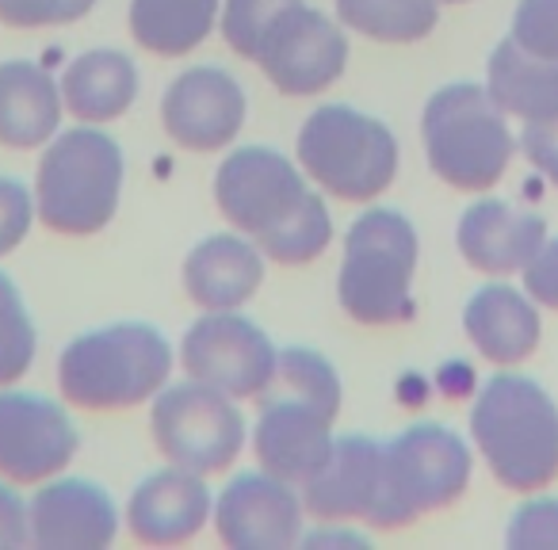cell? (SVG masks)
<instances>
[{
	"label": "cell",
	"mask_w": 558,
	"mask_h": 550,
	"mask_svg": "<svg viewBox=\"0 0 558 550\" xmlns=\"http://www.w3.org/2000/svg\"><path fill=\"white\" fill-rule=\"evenodd\" d=\"M471 440L489 474L512 493H535L558 478V405L524 375H494L471 410Z\"/></svg>",
	"instance_id": "obj_1"
},
{
	"label": "cell",
	"mask_w": 558,
	"mask_h": 550,
	"mask_svg": "<svg viewBox=\"0 0 558 550\" xmlns=\"http://www.w3.org/2000/svg\"><path fill=\"white\" fill-rule=\"evenodd\" d=\"M169 371V341L146 321H119L65 344L58 356V390L77 410L111 413L157 398Z\"/></svg>",
	"instance_id": "obj_2"
},
{
	"label": "cell",
	"mask_w": 558,
	"mask_h": 550,
	"mask_svg": "<svg viewBox=\"0 0 558 550\" xmlns=\"http://www.w3.org/2000/svg\"><path fill=\"white\" fill-rule=\"evenodd\" d=\"M123 149L96 126L58 134L39 161L35 215L62 237H93L116 218L123 195Z\"/></svg>",
	"instance_id": "obj_3"
},
{
	"label": "cell",
	"mask_w": 558,
	"mask_h": 550,
	"mask_svg": "<svg viewBox=\"0 0 558 550\" xmlns=\"http://www.w3.org/2000/svg\"><path fill=\"white\" fill-rule=\"evenodd\" d=\"M417 230L398 210H367L344 237L337 298L360 326H402L413 318Z\"/></svg>",
	"instance_id": "obj_4"
},
{
	"label": "cell",
	"mask_w": 558,
	"mask_h": 550,
	"mask_svg": "<svg viewBox=\"0 0 558 550\" xmlns=\"http://www.w3.org/2000/svg\"><path fill=\"white\" fill-rule=\"evenodd\" d=\"M421 138L433 172L456 192L494 187L517 154L509 115L482 85H448L433 93L421 115Z\"/></svg>",
	"instance_id": "obj_5"
},
{
	"label": "cell",
	"mask_w": 558,
	"mask_h": 550,
	"mask_svg": "<svg viewBox=\"0 0 558 550\" xmlns=\"http://www.w3.org/2000/svg\"><path fill=\"white\" fill-rule=\"evenodd\" d=\"M299 169L333 199L367 203L395 184L398 142L379 119L329 103L299 131Z\"/></svg>",
	"instance_id": "obj_6"
},
{
	"label": "cell",
	"mask_w": 558,
	"mask_h": 550,
	"mask_svg": "<svg viewBox=\"0 0 558 550\" xmlns=\"http://www.w3.org/2000/svg\"><path fill=\"white\" fill-rule=\"evenodd\" d=\"M471 448L444 425H413L383 443V489L367 524L405 527L417 516L448 509L471 486Z\"/></svg>",
	"instance_id": "obj_7"
},
{
	"label": "cell",
	"mask_w": 558,
	"mask_h": 550,
	"mask_svg": "<svg viewBox=\"0 0 558 550\" xmlns=\"http://www.w3.org/2000/svg\"><path fill=\"white\" fill-rule=\"evenodd\" d=\"M149 432L169 466L192 470L199 478L233 466L245 448V417L233 398L187 379L165 387L149 410Z\"/></svg>",
	"instance_id": "obj_8"
},
{
	"label": "cell",
	"mask_w": 558,
	"mask_h": 550,
	"mask_svg": "<svg viewBox=\"0 0 558 550\" xmlns=\"http://www.w3.org/2000/svg\"><path fill=\"white\" fill-rule=\"evenodd\" d=\"M276 344L256 321L238 310L207 314L180 341V367L187 379L226 398H260L276 375Z\"/></svg>",
	"instance_id": "obj_9"
},
{
	"label": "cell",
	"mask_w": 558,
	"mask_h": 550,
	"mask_svg": "<svg viewBox=\"0 0 558 550\" xmlns=\"http://www.w3.org/2000/svg\"><path fill=\"white\" fill-rule=\"evenodd\" d=\"M306 172L295 169L283 154L264 146H248L218 164L215 203L226 222L248 241L268 237L306 203Z\"/></svg>",
	"instance_id": "obj_10"
},
{
	"label": "cell",
	"mask_w": 558,
	"mask_h": 550,
	"mask_svg": "<svg viewBox=\"0 0 558 550\" xmlns=\"http://www.w3.org/2000/svg\"><path fill=\"white\" fill-rule=\"evenodd\" d=\"M253 62L283 96H314L326 93L344 73L349 39L333 20L299 0L271 20Z\"/></svg>",
	"instance_id": "obj_11"
},
{
	"label": "cell",
	"mask_w": 558,
	"mask_h": 550,
	"mask_svg": "<svg viewBox=\"0 0 558 550\" xmlns=\"http://www.w3.org/2000/svg\"><path fill=\"white\" fill-rule=\"evenodd\" d=\"M77 455V428L50 398L0 387V478L39 486Z\"/></svg>",
	"instance_id": "obj_12"
},
{
	"label": "cell",
	"mask_w": 558,
	"mask_h": 550,
	"mask_svg": "<svg viewBox=\"0 0 558 550\" xmlns=\"http://www.w3.org/2000/svg\"><path fill=\"white\" fill-rule=\"evenodd\" d=\"M303 497L295 486L260 474H238L210 504V524L230 550H291L303 542Z\"/></svg>",
	"instance_id": "obj_13"
},
{
	"label": "cell",
	"mask_w": 558,
	"mask_h": 550,
	"mask_svg": "<svg viewBox=\"0 0 558 550\" xmlns=\"http://www.w3.org/2000/svg\"><path fill=\"white\" fill-rule=\"evenodd\" d=\"M256 402H260V417L253 428V451L260 459V470L303 489L333 451V417L303 398L271 387Z\"/></svg>",
	"instance_id": "obj_14"
},
{
	"label": "cell",
	"mask_w": 558,
	"mask_h": 550,
	"mask_svg": "<svg viewBox=\"0 0 558 550\" xmlns=\"http://www.w3.org/2000/svg\"><path fill=\"white\" fill-rule=\"evenodd\" d=\"M161 123L177 146L192 154H215L241 134L245 93L230 73L199 65L169 85L161 100Z\"/></svg>",
	"instance_id": "obj_15"
},
{
	"label": "cell",
	"mask_w": 558,
	"mask_h": 550,
	"mask_svg": "<svg viewBox=\"0 0 558 550\" xmlns=\"http://www.w3.org/2000/svg\"><path fill=\"white\" fill-rule=\"evenodd\" d=\"M27 527L39 550H104L119 531V512L96 481H43L27 501Z\"/></svg>",
	"instance_id": "obj_16"
},
{
	"label": "cell",
	"mask_w": 558,
	"mask_h": 550,
	"mask_svg": "<svg viewBox=\"0 0 558 550\" xmlns=\"http://www.w3.org/2000/svg\"><path fill=\"white\" fill-rule=\"evenodd\" d=\"M383 489V443L367 436H341L322 463V470L299 489L303 509L322 524H344V520L372 516Z\"/></svg>",
	"instance_id": "obj_17"
},
{
	"label": "cell",
	"mask_w": 558,
	"mask_h": 550,
	"mask_svg": "<svg viewBox=\"0 0 558 550\" xmlns=\"http://www.w3.org/2000/svg\"><path fill=\"white\" fill-rule=\"evenodd\" d=\"M547 241V222L535 210L509 207L501 199H482L463 210L456 225V245L463 260L482 276H512L535 260Z\"/></svg>",
	"instance_id": "obj_18"
},
{
	"label": "cell",
	"mask_w": 558,
	"mask_h": 550,
	"mask_svg": "<svg viewBox=\"0 0 558 550\" xmlns=\"http://www.w3.org/2000/svg\"><path fill=\"white\" fill-rule=\"evenodd\" d=\"M210 497L207 481L192 470H157L131 493L126 504V527L146 547H177L199 535V527L210 520Z\"/></svg>",
	"instance_id": "obj_19"
},
{
	"label": "cell",
	"mask_w": 558,
	"mask_h": 550,
	"mask_svg": "<svg viewBox=\"0 0 558 550\" xmlns=\"http://www.w3.org/2000/svg\"><path fill=\"white\" fill-rule=\"evenodd\" d=\"M264 280V253L245 233H215L184 260V291L203 314L238 310Z\"/></svg>",
	"instance_id": "obj_20"
},
{
	"label": "cell",
	"mask_w": 558,
	"mask_h": 550,
	"mask_svg": "<svg viewBox=\"0 0 558 550\" xmlns=\"http://www.w3.org/2000/svg\"><path fill=\"white\" fill-rule=\"evenodd\" d=\"M463 326L471 344L497 367H517L539 349V314L532 306V295L505 288V283H489L466 303Z\"/></svg>",
	"instance_id": "obj_21"
},
{
	"label": "cell",
	"mask_w": 558,
	"mask_h": 550,
	"mask_svg": "<svg viewBox=\"0 0 558 550\" xmlns=\"http://www.w3.org/2000/svg\"><path fill=\"white\" fill-rule=\"evenodd\" d=\"M62 88L35 62H0V146L39 149L62 123Z\"/></svg>",
	"instance_id": "obj_22"
},
{
	"label": "cell",
	"mask_w": 558,
	"mask_h": 550,
	"mask_svg": "<svg viewBox=\"0 0 558 550\" xmlns=\"http://www.w3.org/2000/svg\"><path fill=\"white\" fill-rule=\"evenodd\" d=\"M486 93L505 115H517L524 123L558 115V58L532 54L509 35L489 54Z\"/></svg>",
	"instance_id": "obj_23"
},
{
	"label": "cell",
	"mask_w": 558,
	"mask_h": 550,
	"mask_svg": "<svg viewBox=\"0 0 558 550\" xmlns=\"http://www.w3.org/2000/svg\"><path fill=\"white\" fill-rule=\"evenodd\" d=\"M62 103L81 123H111L138 96V70L119 50H88L62 73Z\"/></svg>",
	"instance_id": "obj_24"
},
{
	"label": "cell",
	"mask_w": 558,
	"mask_h": 550,
	"mask_svg": "<svg viewBox=\"0 0 558 550\" xmlns=\"http://www.w3.org/2000/svg\"><path fill=\"white\" fill-rule=\"evenodd\" d=\"M218 0H131V35L142 50L184 58L215 32Z\"/></svg>",
	"instance_id": "obj_25"
},
{
	"label": "cell",
	"mask_w": 558,
	"mask_h": 550,
	"mask_svg": "<svg viewBox=\"0 0 558 550\" xmlns=\"http://www.w3.org/2000/svg\"><path fill=\"white\" fill-rule=\"evenodd\" d=\"M349 32L375 42H421L440 24V0H337Z\"/></svg>",
	"instance_id": "obj_26"
},
{
	"label": "cell",
	"mask_w": 558,
	"mask_h": 550,
	"mask_svg": "<svg viewBox=\"0 0 558 550\" xmlns=\"http://www.w3.org/2000/svg\"><path fill=\"white\" fill-rule=\"evenodd\" d=\"M333 241V222H329V210L322 203V195H306V203L288 218V222L271 230L268 237L253 241L268 260L276 264H288V268H299V264H311L318 260L322 253L329 248Z\"/></svg>",
	"instance_id": "obj_27"
},
{
	"label": "cell",
	"mask_w": 558,
	"mask_h": 550,
	"mask_svg": "<svg viewBox=\"0 0 558 550\" xmlns=\"http://www.w3.org/2000/svg\"><path fill=\"white\" fill-rule=\"evenodd\" d=\"M268 387L318 405V410L329 413L333 420H337V413H341V379H337L333 364L314 349H283L279 352L276 375H271Z\"/></svg>",
	"instance_id": "obj_28"
},
{
	"label": "cell",
	"mask_w": 558,
	"mask_h": 550,
	"mask_svg": "<svg viewBox=\"0 0 558 550\" xmlns=\"http://www.w3.org/2000/svg\"><path fill=\"white\" fill-rule=\"evenodd\" d=\"M35 364V326L16 283L0 271V387H12Z\"/></svg>",
	"instance_id": "obj_29"
},
{
	"label": "cell",
	"mask_w": 558,
	"mask_h": 550,
	"mask_svg": "<svg viewBox=\"0 0 558 550\" xmlns=\"http://www.w3.org/2000/svg\"><path fill=\"white\" fill-rule=\"evenodd\" d=\"M299 0H226L222 4V39L230 42L233 54L253 62L256 47H260L264 32L283 9H291Z\"/></svg>",
	"instance_id": "obj_30"
},
{
	"label": "cell",
	"mask_w": 558,
	"mask_h": 550,
	"mask_svg": "<svg viewBox=\"0 0 558 550\" xmlns=\"http://www.w3.org/2000/svg\"><path fill=\"white\" fill-rule=\"evenodd\" d=\"M96 9V0H0V24L16 32L35 27H62L77 24Z\"/></svg>",
	"instance_id": "obj_31"
},
{
	"label": "cell",
	"mask_w": 558,
	"mask_h": 550,
	"mask_svg": "<svg viewBox=\"0 0 558 550\" xmlns=\"http://www.w3.org/2000/svg\"><path fill=\"white\" fill-rule=\"evenodd\" d=\"M509 35L532 54L558 58V0H520Z\"/></svg>",
	"instance_id": "obj_32"
},
{
	"label": "cell",
	"mask_w": 558,
	"mask_h": 550,
	"mask_svg": "<svg viewBox=\"0 0 558 550\" xmlns=\"http://www.w3.org/2000/svg\"><path fill=\"white\" fill-rule=\"evenodd\" d=\"M505 542L509 550H558V501L539 497L512 512Z\"/></svg>",
	"instance_id": "obj_33"
},
{
	"label": "cell",
	"mask_w": 558,
	"mask_h": 550,
	"mask_svg": "<svg viewBox=\"0 0 558 550\" xmlns=\"http://www.w3.org/2000/svg\"><path fill=\"white\" fill-rule=\"evenodd\" d=\"M35 218V199L20 180L0 176V256H9L27 237Z\"/></svg>",
	"instance_id": "obj_34"
},
{
	"label": "cell",
	"mask_w": 558,
	"mask_h": 550,
	"mask_svg": "<svg viewBox=\"0 0 558 550\" xmlns=\"http://www.w3.org/2000/svg\"><path fill=\"white\" fill-rule=\"evenodd\" d=\"M520 149H524V157L535 164V169L543 172V176L550 180V184L558 187V115L550 119H535V123H524V131H520Z\"/></svg>",
	"instance_id": "obj_35"
},
{
	"label": "cell",
	"mask_w": 558,
	"mask_h": 550,
	"mask_svg": "<svg viewBox=\"0 0 558 550\" xmlns=\"http://www.w3.org/2000/svg\"><path fill=\"white\" fill-rule=\"evenodd\" d=\"M524 288L532 295V303L558 310V237L543 241V248L535 253V260L524 268Z\"/></svg>",
	"instance_id": "obj_36"
},
{
	"label": "cell",
	"mask_w": 558,
	"mask_h": 550,
	"mask_svg": "<svg viewBox=\"0 0 558 550\" xmlns=\"http://www.w3.org/2000/svg\"><path fill=\"white\" fill-rule=\"evenodd\" d=\"M32 542V527H27V504L9 478H0V550H20Z\"/></svg>",
	"instance_id": "obj_37"
},
{
	"label": "cell",
	"mask_w": 558,
	"mask_h": 550,
	"mask_svg": "<svg viewBox=\"0 0 558 550\" xmlns=\"http://www.w3.org/2000/svg\"><path fill=\"white\" fill-rule=\"evenodd\" d=\"M303 547H364V539L352 535V531H337V527H329V531L303 535Z\"/></svg>",
	"instance_id": "obj_38"
},
{
	"label": "cell",
	"mask_w": 558,
	"mask_h": 550,
	"mask_svg": "<svg viewBox=\"0 0 558 550\" xmlns=\"http://www.w3.org/2000/svg\"><path fill=\"white\" fill-rule=\"evenodd\" d=\"M440 4H466V0H440Z\"/></svg>",
	"instance_id": "obj_39"
}]
</instances>
